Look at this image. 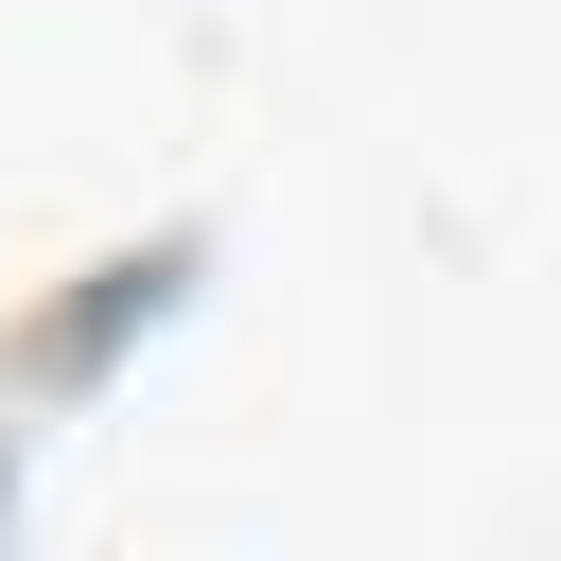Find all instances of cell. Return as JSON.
<instances>
[{"mask_svg": "<svg viewBox=\"0 0 561 561\" xmlns=\"http://www.w3.org/2000/svg\"><path fill=\"white\" fill-rule=\"evenodd\" d=\"M175 263H193L175 228H158V245H105V263H70V298L0 333V351H18V386H88L123 333H158V316H175Z\"/></svg>", "mask_w": 561, "mask_h": 561, "instance_id": "1", "label": "cell"}]
</instances>
